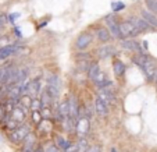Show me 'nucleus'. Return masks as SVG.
Here are the masks:
<instances>
[{"instance_id": "nucleus-31", "label": "nucleus", "mask_w": 157, "mask_h": 152, "mask_svg": "<svg viewBox=\"0 0 157 152\" xmlns=\"http://www.w3.org/2000/svg\"><path fill=\"white\" fill-rule=\"evenodd\" d=\"M46 152H59V151H57L56 146H49V148L46 149Z\"/></svg>"}, {"instance_id": "nucleus-33", "label": "nucleus", "mask_w": 157, "mask_h": 152, "mask_svg": "<svg viewBox=\"0 0 157 152\" xmlns=\"http://www.w3.org/2000/svg\"><path fill=\"white\" fill-rule=\"evenodd\" d=\"M33 152H42V149H40V148H38V149H33Z\"/></svg>"}, {"instance_id": "nucleus-7", "label": "nucleus", "mask_w": 157, "mask_h": 152, "mask_svg": "<svg viewBox=\"0 0 157 152\" xmlns=\"http://www.w3.org/2000/svg\"><path fill=\"white\" fill-rule=\"evenodd\" d=\"M57 116L64 122L70 117V109H68V101H63L60 102L59 107H57Z\"/></svg>"}, {"instance_id": "nucleus-34", "label": "nucleus", "mask_w": 157, "mask_h": 152, "mask_svg": "<svg viewBox=\"0 0 157 152\" xmlns=\"http://www.w3.org/2000/svg\"><path fill=\"white\" fill-rule=\"evenodd\" d=\"M111 152H116V149H111Z\"/></svg>"}, {"instance_id": "nucleus-22", "label": "nucleus", "mask_w": 157, "mask_h": 152, "mask_svg": "<svg viewBox=\"0 0 157 152\" xmlns=\"http://www.w3.org/2000/svg\"><path fill=\"white\" fill-rule=\"evenodd\" d=\"M99 71H100V69H99V64H98V63H93V64H90V66H89V69H88L89 78H92V80H93Z\"/></svg>"}, {"instance_id": "nucleus-23", "label": "nucleus", "mask_w": 157, "mask_h": 152, "mask_svg": "<svg viewBox=\"0 0 157 152\" xmlns=\"http://www.w3.org/2000/svg\"><path fill=\"white\" fill-rule=\"evenodd\" d=\"M146 6L149 7V11H151L153 14L157 15V0H145Z\"/></svg>"}, {"instance_id": "nucleus-30", "label": "nucleus", "mask_w": 157, "mask_h": 152, "mask_svg": "<svg viewBox=\"0 0 157 152\" xmlns=\"http://www.w3.org/2000/svg\"><path fill=\"white\" fill-rule=\"evenodd\" d=\"M4 114H6V112H4V109H3V105H0V122H2V119L4 117Z\"/></svg>"}, {"instance_id": "nucleus-10", "label": "nucleus", "mask_w": 157, "mask_h": 152, "mask_svg": "<svg viewBox=\"0 0 157 152\" xmlns=\"http://www.w3.org/2000/svg\"><path fill=\"white\" fill-rule=\"evenodd\" d=\"M17 52V46L15 45H6L0 48V60H4L7 57L13 56Z\"/></svg>"}, {"instance_id": "nucleus-14", "label": "nucleus", "mask_w": 157, "mask_h": 152, "mask_svg": "<svg viewBox=\"0 0 157 152\" xmlns=\"http://www.w3.org/2000/svg\"><path fill=\"white\" fill-rule=\"evenodd\" d=\"M33 149H35V137L29 133L27 135V138L24 140V149H22V152H33Z\"/></svg>"}, {"instance_id": "nucleus-1", "label": "nucleus", "mask_w": 157, "mask_h": 152, "mask_svg": "<svg viewBox=\"0 0 157 152\" xmlns=\"http://www.w3.org/2000/svg\"><path fill=\"white\" fill-rule=\"evenodd\" d=\"M25 119H27V109L25 107H22L21 105H15L14 107H13L11 113H10L9 116V120H7L6 124L9 126L10 128H17L20 127L21 124H24Z\"/></svg>"}, {"instance_id": "nucleus-18", "label": "nucleus", "mask_w": 157, "mask_h": 152, "mask_svg": "<svg viewBox=\"0 0 157 152\" xmlns=\"http://www.w3.org/2000/svg\"><path fill=\"white\" fill-rule=\"evenodd\" d=\"M93 81H95V84H96L98 86H100V88H101V86H104L107 82H109V81H107L106 74H104L103 71H99L98 74H96V77L93 78Z\"/></svg>"}, {"instance_id": "nucleus-28", "label": "nucleus", "mask_w": 157, "mask_h": 152, "mask_svg": "<svg viewBox=\"0 0 157 152\" xmlns=\"http://www.w3.org/2000/svg\"><path fill=\"white\" fill-rule=\"evenodd\" d=\"M111 6H113V10H114V11H120V10L124 7V4H122V3H113Z\"/></svg>"}, {"instance_id": "nucleus-19", "label": "nucleus", "mask_w": 157, "mask_h": 152, "mask_svg": "<svg viewBox=\"0 0 157 152\" xmlns=\"http://www.w3.org/2000/svg\"><path fill=\"white\" fill-rule=\"evenodd\" d=\"M98 53H99V57L106 59V57L111 56V54L114 53V49L111 48V46H101V48L98 50Z\"/></svg>"}, {"instance_id": "nucleus-20", "label": "nucleus", "mask_w": 157, "mask_h": 152, "mask_svg": "<svg viewBox=\"0 0 157 152\" xmlns=\"http://www.w3.org/2000/svg\"><path fill=\"white\" fill-rule=\"evenodd\" d=\"M31 102H32V99H31V96L28 95V94L21 95L20 99H18V105H21V106L25 107V109H29L31 107Z\"/></svg>"}, {"instance_id": "nucleus-16", "label": "nucleus", "mask_w": 157, "mask_h": 152, "mask_svg": "<svg viewBox=\"0 0 157 152\" xmlns=\"http://www.w3.org/2000/svg\"><path fill=\"white\" fill-rule=\"evenodd\" d=\"M121 45H122V48H125V49H129V50L140 53V46H139V43L135 42V41H129V39H127V41H122Z\"/></svg>"}, {"instance_id": "nucleus-32", "label": "nucleus", "mask_w": 157, "mask_h": 152, "mask_svg": "<svg viewBox=\"0 0 157 152\" xmlns=\"http://www.w3.org/2000/svg\"><path fill=\"white\" fill-rule=\"evenodd\" d=\"M153 80L157 82V70H156V74H154V78H153Z\"/></svg>"}, {"instance_id": "nucleus-6", "label": "nucleus", "mask_w": 157, "mask_h": 152, "mask_svg": "<svg viewBox=\"0 0 157 152\" xmlns=\"http://www.w3.org/2000/svg\"><path fill=\"white\" fill-rule=\"evenodd\" d=\"M142 70L145 71V74L147 75L149 80H153L154 74H156V70H157V64L154 60H151L150 57H147L145 62V64L142 66Z\"/></svg>"}, {"instance_id": "nucleus-11", "label": "nucleus", "mask_w": 157, "mask_h": 152, "mask_svg": "<svg viewBox=\"0 0 157 152\" xmlns=\"http://www.w3.org/2000/svg\"><path fill=\"white\" fill-rule=\"evenodd\" d=\"M68 109H70V117H72V119L78 117V114H79V105H78L77 98L72 96V98L68 99Z\"/></svg>"}, {"instance_id": "nucleus-3", "label": "nucleus", "mask_w": 157, "mask_h": 152, "mask_svg": "<svg viewBox=\"0 0 157 152\" xmlns=\"http://www.w3.org/2000/svg\"><path fill=\"white\" fill-rule=\"evenodd\" d=\"M120 34H121V38H132V36L139 35L140 31L131 21H125V22L120 24Z\"/></svg>"}, {"instance_id": "nucleus-15", "label": "nucleus", "mask_w": 157, "mask_h": 152, "mask_svg": "<svg viewBox=\"0 0 157 152\" xmlns=\"http://www.w3.org/2000/svg\"><path fill=\"white\" fill-rule=\"evenodd\" d=\"M96 35H98L99 41H100L101 43H106V42H109L110 38H111V34H110L109 30H106V28H99V30L96 31Z\"/></svg>"}, {"instance_id": "nucleus-8", "label": "nucleus", "mask_w": 157, "mask_h": 152, "mask_svg": "<svg viewBox=\"0 0 157 152\" xmlns=\"http://www.w3.org/2000/svg\"><path fill=\"white\" fill-rule=\"evenodd\" d=\"M140 15H142V18L150 25V27L157 28V15L156 14H153V13L149 11V10H142V11H140Z\"/></svg>"}, {"instance_id": "nucleus-24", "label": "nucleus", "mask_w": 157, "mask_h": 152, "mask_svg": "<svg viewBox=\"0 0 157 152\" xmlns=\"http://www.w3.org/2000/svg\"><path fill=\"white\" fill-rule=\"evenodd\" d=\"M32 120H33V123L35 124H40L43 120H42V113H40V110H32Z\"/></svg>"}, {"instance_id": "nucleus-12", "label": "nucleus", "mask_w": 157, "mask_h": 152, "mask_svg": "<svg viewBox=\"0 0 157 152\" xmlns=\"http://www.w3.org/2000/svg\"><path fill=\"white\" fill-rule=\"evenodd\" d=\"M131 22H132V24L140 31V32H142V31H150V30H153V27H150V25H149L147 22L143 20V18H132V20H131Z\"/></svg>"}, {"instance_id": "nucleus-5", "label": "nucleus", "mask_w": 157, "mask_h": 152, "mask_svg": "<svg viewBox=\"0 0 157 152\" xmlns=\"http://www.w3.org/2000/svg\"><path fill=\"white\" fill-rule=\"evenodd\" d=\"M92 34H88V32H83L77 38V42H75V46H77L79 50H83V49H86L90 43H92Z\"/></svg>"}, {"instance_id": "nucleus-2", "label": "nucleus", "mask_w": 157, "mask_h": 152, "mask_svg": "<svg viewBox=\"0 0 157 152\" xmlns=\"http://www.w3.org/2000/svg\"><path fill=\"white\" fill-rule=\"evenodd\" d=\"M31 133V128H29V126H27V124H21L20 127H17V128H14L11 133H10V135H9V138H10V141L11 142H14V144H18V142H22V141L27 138V135Z\"/></svg>"}, {"instance_id": "nucleus-26", "label": "nucleus", "mask_w": 157, "mask_h": 152, "mask_svg": "<svg viewBox=\"0 0 157 152\" xmlns=\"http://www.w3.org/2000/svg\"><path fill=\"white\" fill-rule=\"evenodd\" d=\"M57 144H59L60 148H64V149H68L70 148V142L67 140H64L63 137H57Z\"/></svg>"}, {"instance_id": "nucleus-25", "label": "nucleus", "mask_w": 157, "mask_h": 152, "mask_svg": "<svg viewBox=\"0 0 157 152\" xmlns=\"http://www.w3.org/2000/svg\"><path fill=\"white\" fill-rule=\"evenodd\" d=\"M31 110H40L42 109V103H40V99L38 98H33L32 102H31Z\"/></svg>"}, {"instance_id": "nucleus-9", "label": "nucleus", "mask_w": 157, "mask_h": 152, "mask_svg": "<svg viewBox=\"0 0 157 152\" xmlns=\"http://www.w3.org/2000/svg\"><path fill=\"white\" fill-rule=\"evenodd\" d=\"M107 27H109V32L110 34H113V36L114 38H117V39H120L121 38V34H120V25L117 24V21L114 20H111V18H107Z\"/></svg>"}, {"instance_id": "nucleus-27", "label": "nucleus", "mask_w": 157, "mask_h": 152, "mask_svg": "<svg viewBox=\"0 0 157 152\" xmlns=\"http://www.w3.org/2000/svg\"><path fill=\"white\" fill-rule=\"evenodd\" d=\"M89 146H88V144H86V141L83 140H81L79 142H78V145H77V149H78V152H86V149H88Z\"/></svg>"}, {"instance_id": "nucleus-4", "label": "nucleus", "mask_w": 157, "mask_h": 152, "mask_svg": "<svg viewBox=\"0 0 157 152\" xmlns=\"http://www.w3.org/2000/svg\"><path fill=\"white\" fill-rule=\"evenodd\" d=\"M75 131H77V134L79 135V137H85L86 134H88L89 131V119L85 116L82 117H78L77 122H75Z\"/></svg>"}, {"instance_id": "nucleus-29", "label": "nucleus", "mask_w": 157, "mask_h": 152, "mask_svg": "<svg viewBox=\"0 0 157 152\" xmlns=\"http://www.w3.org/2000/svg\"><path fill=\"white\" fill-rule=\"evenodd\" d=\"M86 152H100V148L99 146H90V148L86 149Z\"/></svg>"}, {"instance_id": "nucleus-21", "label": "nucleus", "mask_w": 157, "mask_h": 152, "mask_svg": "<svg viewBox=\"0 0 157 152\" xmlns=\"http://www.w3.org/2000/svg\"><path fill=\"white\" fill-rule=\"evenodd\" d=\"M113 67H114V73H116V75H118V77L125 73V64L121 62V60H116L114 64H113Z\"/></svg>"}, {"instance_id": "nucleus-17", "label": "nucleus", "mask_w": 157, "mask_h": 152, "mask_svg": "<svg viewBox=\"0 0 157 152\" xmlns=\"http://www.w3.org/2000/svg\"><path fill=\"white\" fill-rule=\"evenodd\" d=\"M52 102H53V98L49 95L48 91H43L40 95V103H42V107H50Z\"/></svg>"}, {"instance_id": "nucleus-13", "label": "nucleus", "mask_w": 157, "mask_h": 152, "mask_svg": "<svg viewBox=\"0 0 157 152\" xmlns=\"http://www.w3.org/2000/svg\"><path fill=\"white\" fill-rule=\"evenodd\" d=\"M95 110H96V113H98L99 116H106L107 112H109V106H107L101 99L98 98L95 101Z\"/></svg>"}]
</instances>
